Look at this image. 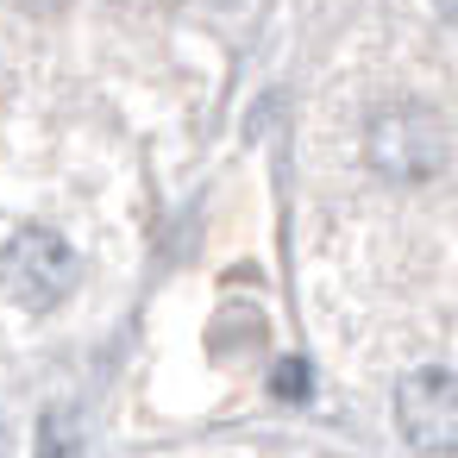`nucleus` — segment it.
I'll use <instances>...</instances> for the list:
<instances>
[{
  "mask_svg": "<svg viewBox=\"0 0 458 458\" xmlns=\"http://www.w3.org/2000/svg\"><path fill=\"white\" fill-rule=\"evenodd\" d=\"M445 151H452V139H445L439 114L433 107H414V101L383 107L370 120V132H364V157L389 182H427L433 170H445Z\"/></svg>",
  "mask_w": 458,
  "mask_h": 458,
  "instance_id": "obj_1",
  "label": "nucleus"
},
{
  "mask_svg": "<svg viewBox=\"0 0 458 458\" xmlns=\"http://www.w3.org/2000/svg\"><path fill=\"white\" fill-rule=\"evenodd\" d=\"M76 276H82V264L51 226H20L7 239V251H0V289L26 314H51L76 289Z\"/></svg>",
  "mask_w": 458,
  "mask_h": 458,
  "instance_id": "obj_2",
  "label": "nucleus"
},
{
  "mask_svg": "<svg viewBox=\"0 0 458 458\" xmlns=\"http://www.w3.org/2000/svg\"><path fill=\"white\" fill-rule=\"evenodd\" d=\"M395 427L414 452H458V377L414 370L395 389Z\"/></svg>",
  "mask_w": 458,
  "mask_h": 458,
  "instance_id": "obj_3",
  "label": "nucleus"
},
{
  "mask_svg": "<svg viewBox=\"0 0 458 458\" xmlns=\"http://www.w3.org/2000/svg\"><path fill=\"white\" fill-rule=\"evenodd\" d=\"M38 458H70V414H45V433H38Z\"/></svg>",
  "mask_w": 458,
  "mask_h": 458,
  "instance_id": "obj_4",
  "label": "nucleus"
},
{
  "mask_svg": "<svg viewBox=\"0 0 458 458\" xmlns=\"http://www.w3.org/2000/svg\"><path fill=\"white\" fill-rule=\"evenodd\" d=\"M301 364H283V377H276V395H308V377H295Z\"/></svg>",
  "mask_w": 458,
  "mask_h": 458,
  "instance_id": "obj_5",
  "label": "nucleus"
},
{
  "mask_svg": "<svg viewBox=\"0 0 458 458\" xmlns=\"http://www.w3.org/2000/svg\"><path fill=\"white\" fill-rule=\"evenodd\" d=\"M433 13H439L445 26H458V0H433Z\"/></svg>",
  "mask_w": 458,
  "mask_h": 458,
  "instance_id": "obj_6",
  "label": "nucleus"
}]
</instances>
